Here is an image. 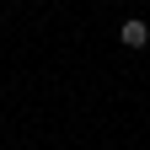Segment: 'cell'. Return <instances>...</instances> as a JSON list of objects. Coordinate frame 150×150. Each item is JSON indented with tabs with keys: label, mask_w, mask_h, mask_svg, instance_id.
Returning a JSON list of instances; mask_svg holds the SVG:
<instances>
[{
	"label": "cell",
	"mask_w": 150,
	"mask_h": 150,
	"mask_svg": "<svg viewBox=\"0 0 150 150\" xmlns=\"http://www.w3.org/2000/svg\"><path fill=\"white\" fill-rule=\"evenodd\" d=\"M118 43H123V48H134V54H139V48L150 43V27L139 22V16H129V22H118Z\"/></svg>",
	"instance_id": "cell-1"
}]
</instances>
